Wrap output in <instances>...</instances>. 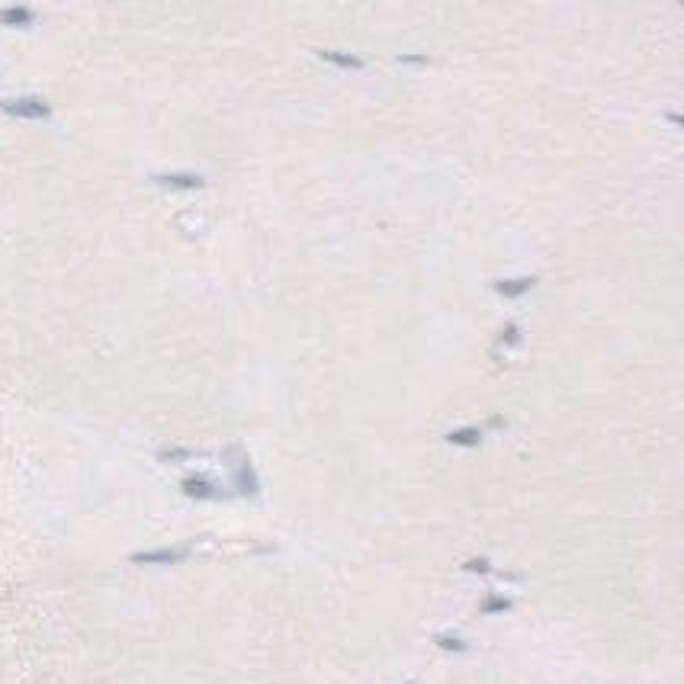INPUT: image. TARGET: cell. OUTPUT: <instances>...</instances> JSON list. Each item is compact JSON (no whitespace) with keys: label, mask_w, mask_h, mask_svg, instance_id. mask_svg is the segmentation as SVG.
<instances>
[{"label":"cell","mask_w":684,"mask_h":684,"mask_svg":"<svg viewBox=\"0 0 684 684\" xmlns=\"http://www.w3.org/2000/svg\"><path fill=\"white\" fill-rule=\"evenodd\" d=\"M318 58L328 61V65L347 67V71H360V67H363V58H357V55H347V51H334V49H318Z\"/></svg>","instance_id":"6"},{"label":"cell","mask_w":684,"mask_h":684,"mask_svg":"<svg viewBox=\"0 0 684 684\" xmlns=\"http://www.w3.org/2000/svg\"><path fill=\"white\" fill-rule=\"evenodd\" d=\"M234 482H238V492H241V495H254V492H257V479H254V472H250L248 459H241V463H238Z\"/></svg>","instance_id":"9"},{"label":"cell","mask_w":684,"mask_h":684,"mask_svg":"<svg viewBox=\"0 0 684 684\" xmlns=\"http://www.w3.org/2000/svg\"><path fill=\"white\" fill-rule=\"evenodd\" d=\"M35 23V13L29 7H3L0 10V26H13V29H26Z\"/></svg>","instance_id":"5"},{"label":"cell","mask_w":684,"mask_h":684,"mask_svg":"<svg viewBox=\"0 0 684 684\" xmlns=\"http://www.w3.org/2000/svg\"><path fill=\"white\" fill-rule=\"evenodd\" d=\"M518 334H520L518 325H508L504 331H501V341H518Z\"/></svg>","instance_id":"12"},{"label":"cell","mask_w":684,"mask_h":684,"mask_svg":"<svg viewBox=\"0 0 684 684\" xmlns=\"http://www.w3.org/2000/svg\"><path fill=\"white\" fill-rule=\"evenodd\" d=\"M495 289H498L504 299H518V296H524V292L534 289V276H520V280H501V283H495Z\"/></svg>","instance_id":"7"},{"label":"cell","mask_w":684,"mask_h":684,"mask_svg":"<svg viewBox=\"0 0 684 684\" xmlns=\"http://www.w3.org/2000/svg\"><path fill=\"white\" fill-rule=\"evenodd\" d=\"M508 607H511L508 598H488V601L482 604L485 614H501V610H508Z\"/></svg>","instance_id":"11"},{"label":"cell","mask_w":684,"mask_h":684,"mask_svg":"<svg viewBox=\"0 0 684 684\" xmlns=\"http://www.w3.org/2000/svg\"><path fill=\"white\" fill-rule=\"evenodd\" d=\"M0 109L7 113V116H17V119H49L51 116V106L42 97H23V100H3Z\"/></svg>","instance_id":"1"},{"label":"cell","mask_w":684,"mask_h":684,"mask_svg":"<svg viewBox=\"0 0 684 684\" xmlns=\"http://www.w3.org/2000/svg\"><path fill=\"white\" fill-rule=\"evenodd\" d=\"M447 440H450L453 447H479L482 431H479V427H459V431H450V434H447Z\"/></svg>","instance_id":"8"},{"label":"cell","mask_w":684,"mask_h":684,"mask_svg":"<svg viewBox=\"0 0 684 684\" xmlns=\"http://www.w3.org/2000/svg\"><path fill=\"white\" fill-rule=\"evenodd\" d=\"M466 568H469V572H488V562H485V559H469Z\"/></svg>","instance_id":"13"},{"label":"cell","mask_w":684,"mask_h":684,"mask_svg":"<svg viewBox=\"0 0 684 684\" xmlns=\"http://www.w3.org/2000/svg\"><path fill=\"white\" fill-rule=\"evenodd\" d=\"M437 646H440V649H447V652H463V649H466V643H463V639H456V636H437Z\"/></svg>","instance_id":"10"},{"label":"cell","mask_w":684,"mask_h":684,"mask_svg":"<svg viewBox=\"0 0 684 684\" xmlns=\"http://www.w3.org/2000/svg\"><path fill=\"white\" fill-rule=\"evenodd\" d=\"M180 559H184V550H148L132 556V562H145V566H174Z\"/></svg>","instance_id":"2"},{"label":"cell","mask_w":684,"mask_h":684,"mask_svg":"<svg viewBox=\"0 0 684 684\" xmlns=\"http://www.w3.org/2000/svg\"><path fill=\"white\" fill-rule=\"evenodd\" d=\"M408 684H415V681H408Z\"/></svg>","instance_id":"14"},{"label":"cell","mask_w":684,"mask_h":684,"mask_svg":"<svg viewBox=\"0 0 684 684\" xmlns=\"http://www.w3.org/2000/svg\"><path fill=\"white\" fill-rule=\"evenodd\" d=\"M154 184L167 186V190H200L202 177H196V174H158L154 177Z\"/></svg>","instance_id":"4"},{"label":"cell","mask_w":684,"mask_h":684,"mask_svg":"<svg viewBox=\"0 0 684 684\" xmlns=\"http://www.w3.org/2000/svg\"><path fill=\"white\" fill-rule=\"evenodd\" d=\"M184 495L186 498H196V501H209V498H216L218 495V488L209 482L206 476H190V479H184Z\"/></svg>","instance_id":"3"}]
</instances>
